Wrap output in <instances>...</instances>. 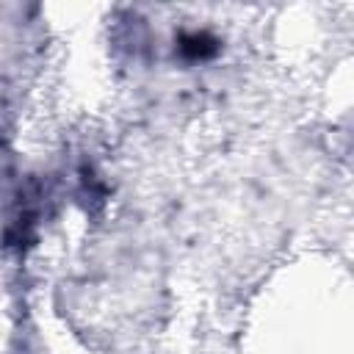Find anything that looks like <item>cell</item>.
Here are the masks:
<instances>
[{
    "label": "cell",
    "mask_w": 354,
    "mask_h": 354,
    "mask_svg": "<svg viewBox=\"0 0 354 354\" xmlns=\"http://www.w3.org/2000/svg\"><path fill=\"white\" fill-rule=\"evenodd\" d=\"M183 53L191 58H207L216 53V41L207 33H188L183 39Z\"/></svg>",
    "instance_id": "cell-1"
}]
</instances>
